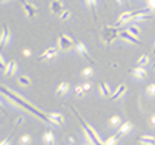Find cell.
Wrapping results in <instances>:
<instances>
[{"mask_svg": "<svg viewBox=\"0 0 155 145\" xmlns=\"http://www.w3.org/2000/svg\"><path fill=\"white\" fill-rule=\"evenodd\" d=\"M31 142V135H23L22 138H20V144L22 145H28Z\"/></svg>", "mask_w": 155, "mask_h": 145, "instance_id": "obj_24", "label": "cell"}, {"mask_svg": "<svg viewBox=\"0 0 155 145\" xmlns=\"http://www.w3.org/2000/svg\"><path fill=\"white\" fill-rule=\"evenodd\" d=\"M149 124L152 125V126H155V115L152 117H149Z\"/></svg>", "mask_w": 155, "mask_h": 145, "instance_id": "obj_36", "label": "cell"}, {"mask_svg": "<svg viewBox=\"0 0 155 145\" xmlns=\"http://www.w3.org/2000/svg\"><path fill=\"white\" fill-rule=\"evenodd\" d=\"M48 116L51 117V120L54 122V125H64V122H65V119H64V116L61 115V113H48Z\"/></svg>", "mask_w": 155, "mask_h": 145, "instance_id": "obj_10", "label": "cell"}, {"mask_svg": "<svg viewBox=\"0 0 155 145\" xmlns=\"http://www.w3.org/2000/svg\"><path fill=\"white\" fill-rule=\"evenodd\" d=\"M125 91H126V86H125V84H120V86L116 89L115 93L110 96V100H116V99H119V97H120L122 94L125 93Z\"/></svg>", "mask_w": 155, "mask_h": 145, "instance_id": "obj_12", "label": "cell"}, {"mask_svg": "<svg viewBox=\"0 0 155 145\" xmlns=\"http://www.w3.org/2000/svg\"><path fill=\"white\" fill-rule=\"evenodd\" d=\"M68 90H70V83H67V81H62V83L57 87V94H58V96H61V94H65V93H68Z\"/></svg>", "mask_w": 155, "mask_h": 145, "instance_id": "obj_13", "label": "cell"}, {"mask_svg": "<svg viewBox=\"0 0 155 145\" xmlns=\"http://www.w3.org/2000/svg\"><path fill=\"white\" fill-rule=\"evenodd\" d=\"M119 138H120V135L116 132V135H113V137H110L109 139L104 141V145H116L117 144V141H119Z\"/></svg>", "mask_w": 155, "mask_h": 145, "instance_id": "obj_20", "label": "cell"}, {"mask_svg": "<svg viewBox=\"0 0 155 145\" xmlns=\"http://www.w3.org/2000/svg\"><path fill=\"white\" fill-rule=\"evenodd\" d=\"M75 51L80 54V55H83L84 58H87V60H90L91 61V58H90V55H88V51L87 48H86V45L83 44V42H78V44H75Z\"/></svg>", "mask_w": 155, "mask_h": 145, "instance_id": "obj_8", "label": "cell"}, {"mask_svg": "<svg viewBox=\"0 0 155 145\" xmlns=\"http://www.w3.org/2000/svg\"><path fill=\"white\" fill-rule=\"evenodd\" d=\"M74 112L77 113V117H78L80 124L83 125V129H84V132H86V135H87V139L90 141V144H91V145H104L103 142H101L100 137H99V133L94 131V128H93V126H90L88 124H86V122H84V119L80 116V113L75 110V109H74Z\"/></svg>", "mask_w": 155, "mask_h": 145, "instance_id": "obj_2", "label": "cell"}, {"mask_svg": "<svg viewBox=\"0 0 155 145\" xmlns=\"http://www.w3.org/2000/svg\"><path fill=\"white\" fill-rule=\"evenodd\" d=\"M149 62V57L148 55H142L139 60H138V67H143Z\"/></svg>", "mask_w": 155, "mask_h": 145, "instance_id": "obj_22", "label": "cell"}, {"mask_svg": "<svg viewBox=\"0 0 155 145\" xmlns=\"http://www.w3.org/2000/svg\"><path fill=\"white\" fill-rule=\"evenodd\" d=\"M147 70L142 68V67H136L135 70H134V76L136 77V78H139V80H143L145 77H147Z\"/></svg>", "mask_w": 155, "mask_h": 145, "instance_id": "obj_14", "label": "cell"}, {"mask_svg": "<svg viewBox=\"0 0 155 145\" xmlns=\"http://www.w3.org/2000/svg\"><path fill=\"white\" fill-rule=\"evenodd\" d=\"M154 52H155V47H154Z\"/></svg>", "mask_w": 155, "mask_h": 145, "instance_id": "obj_38", "label": "cell"}, {"mask_svg": "<svg viewBox=\"0 0 155 145\" xmlns=\"http://www.w3.org/2000/svg\"><path fill=\"white\" fill-rule=\"evenodd\" d=\"M2 145H10V137L6 139H3V141H2Z\"/></svg>", "mask_w": 155, "mask_h": 145, "instance_id": "obj_35", "label": "cell"}, {"mask_svg": "<svg viewBox=\"0 0 155 145\" xmlns=\"http://www.w3.org/2000/svg\"><path fill=\"white\" fill-rule=\"evenodd\" d=\"M91 76H93V68L91 67H87V68L83 70V77L84 78H88V77H91Z\"/></svg>", "mask_w": 155, "mask_h": 145, "instance_id": "obj_23", "label": "cell"}, {"mask_svg": "<svg viewBox=\"0 0 155 145\" xmlns=\"http://www.w3.org/2000/svg\"><path fill=\"white\" fill-rule=\"evenodd\" d=\"M83 87H84V90H86V91H88V90L91 89V83H90V81H86Z\"/></svg>", "mask_w": 155, "mask_h": 145, "instance_id": "obj_32", "label": "cell"}, {"mask_svg": "<svg viewBox=\"0 0 155 145\" xmlns=\"http://www.w3.org/2000/svg\"><path fill=\"white\" fill-rule=\"evenodd\" d=\"M2 26H3V32H2L0 42H2V45H6V42L9 41V29H7V25H6V23H3Z\"/></svg>", "mask_w": 155, "mask_h": 145, "instance_id": "obj_16", "label": "cell"}, {"mask_svg": "<svg viewBox=\"0 0 155 145\" xmlns=\"http://www.w3.org/2000/svg\"><path fill=\"white\" fill-rule=\"evenodd\" d=\"M147 91H148L149 96H155V84H149Z\"/></svg>", "mask_w": 155, "mask_h": 145, "instance_id": "obj_29", "label": "cell"}, {"mask_svg": "<svg viewBox=\"0 0 155 145\" xmlns=\"http://www.w3.org/2000/svg\"><path fill=\"white\" fill-rule=\"evenodd\" d=\"M23 55H25V57H31V49H29V48L23 49Z\"/></svg>", "mask_w": 155, "mask_h": 145, "instance_id": "obj_34", "label": "cell"}, {"mask_svg": "<svg viewBox=\"0 0 155 145\" xmlns=\"http://www.w3.org/2000/svg\"><path fill=\"white\" fill-rule=\"evenodd\" d=\"M2 2H3V3H6V2H9V0H2Z\"/></svg>", "mask_w": 155, "mask_h": 145, "instance_id": "obj_37", "label": "cell"}, {"mask_svg": "<svg viewBox=\"0 0 155 145\" xmlns=\"http://www.w3.org/2000/svg\"><path fill=\"white\" fill-rule=\"evenodd\" d=\"M103 35H104V41L107 42V44H110L112 41L116 39V36H117V29H116V26H107V28H104Z\"/></svg>", "mask_w": 155, "mask_h": 145, "instance_id": "obj_3", "label": "cell"}, {"mask_svg": "<svg viewBox=\"0 0 155 145\" xmlns=\"http://www.w3.org/2000/svg\"><path fill=\"white\" fill-rule=\"evenodd\" d=\"M119 124H120V117L119 116H113L112 119H110V125H113V126H119Z\"/></svg>", "mask_w": 155, "mask_h": 145, "instance_id": "obj_25", "label": "cell"}, {"mask_svg": "<svg viewBox=\"0 0 155 145\" xmlns=\"http://www.w3.org/2000/svg\"><path fill=\"white\" fill-rule=\"evenodd\" d=\"M58 55V48L57 47H49V48L39 57V61H44V60H51V58H54V57Z\"/></svg>", "mask_w": 155, "mask_h": 145, "instance_id": "obj_5", "label": "cell"}, {"mask_svg": "<svg viewBox=\"0 0 155 145\" xmlns=\"http://www.w3.org/2000/svg\"><path fill=\"white\" fill-rule=\"evenodd\" d=\"M138 141L139 142H142V144H145V145H155V138L154 137H139L138 138Z\"/></svg>", "mask_w": 155, "mask_h": 145, "instance_id": "obj_19", "label": "cell"}, {"mask_svg": "<svg viewBox=\"0 0 155 145\" xmlns=\"http://www.w3.org/2000/svg\"><path fill=\"white\" fill-rule=\"evenodd\" d=\"M70 16H71L70 10H64V12L61 13V19H62V21H65V19H68V18H70Z\"/></svg>", "mask_w": 155, "mask_h": 145, "instance_id": "obj_30", "label": "cell"}, {"mask_svg": "<svg viewBox=\"0 0 155 145\" xmlns=\"http://www.w3.org/2000/svg\"><path fill=\"white\" fill-rule=\"evenodd\" d=\"M148 7L155 12V0H148Z\"/></svg>", "mask_w": 155, "mask_h": 145, "instance_id": "obj_31", "label": "cell"}, {"mask_svg": "<svg viewBox=\"0 0 155 145\" xmlns=\"http://www.w3.org/2000/svg\"><path fill=\"white\" fill-rule=\"evenodd\" d=\"M18 81H19L20 86H31V78L28 76H20Z\"/></svg>", "mask_w": 155, "mask_h": 145, "instance_id": "obj_21", "label": "cell"}, {"mask_svg": "<svg viewBox=\"0 0 155 145\" xmlns=\"http://www.w3.org/2000/svg\"><path fill=\"white\" fill-rule=\"evenodd\" d=\"M73 47V39L67 36V35H61L60 36V48L64 49V51H67Z\"/></svg>", "mask_w": 155, "mask_h": 145, "instance_id": "obj_7", "label": "cell"}, {"mask_svg": "<svg viewBox=\"0 0 155 145\" xmlns=\"http://www.w3.org/2000/svg\"><path fill=\"white\" fill-rule=\"evenodd\" d=\"M84 93H86V90H84L83 86H77V87H75V94H77V96H83Z\"/></svg>", "mask_w": 155, "mask_h": 145, "instance_id": "obj_27", "label": "cell"}, {"mask_svg": "<svg viewBox=\"0 0 155 145\" xmlns=\"http://www.w3.org/2000/svg\"><path fill=\"white\" fill-rule=\"evenodd\" d=\"M130 129H132V124H130V122H126V124H122L120 125V128H119V131H117V133H119V135H125V133H128L129 131H130Z\"/></svg>", "mask_w": 155, "mask_h": 145, "instance_id": "obj_18", "label": "cell"}, {"mask_svg": "<svg viewBox=\"0 0 155 145\" xmlns=\"http://www.w3.org/2000/svg\"><path fill=\"white\" fill-rule=\"evenodd\" d=\"M99 89H100V93L103 94V96H106V97H110V96H112V94H110V87H109L107 83L101 81L100 86H99Z\"/></svg>", "mask_w": 155, "mask_h": 145, "instance_id": "obj_17", "label": "cell"}, {"mask_svg": "<svg viewBox=\"0 0 155 145\" xmlns=\"http://www.w3.org/2000/svg\"><path fill=\"white\" fill-rule=\"evenodd\" d=\"M87 3L91 6V10L94 13V18H96V6H97V0H87Z\"/></svg>", "mask_w": 155, "mask_h": 145, "instance_id": "obj_26", "label": "cell"}, {"mask_svg": "<svg viewBox=\"0 0 155 145\" xmlns=\"http://www.w3.org/2000/svg\"><path fill=\"white\" fill-rule=\"evenodd\" d=\"M22 6L25 7V12H26V15L29 16V18H34V16L38 15V9H36V6L31 5V3H28L26 0H22Z\"/></svg>", "mask_w": 155, "mask_h": 145, "instance_id": "obj_6", "label": "cell"}, {"mask_svg": "<svg viewBox=\"0 0 155 145\" xmlns=\"http://www.w3.org/2000/svg\"><path fill=\"white\" fill-rule=\"evenodd\" d=\"M51 12L54 15H61L64 12V7H62L60 0H54V2L51 3Z\"/></svg>", "mask_w": 155, "mask_h": 145, "instance_id": "obj_9", "label": "cell"}, {"mask_svg": "<svg viewBox=\"0 0 155 145\" xmlns=\"http://www.w3.org/2000/svg\"><path fill=\"white\" fill-rule=\"evenodd\" d=\"M128 31H129V32H130L132 35H135V36H138V34L141 32V29L138 28V26H130V28H129Z\"/></svg>", "mask_w": 155, "mask_h": 145, "instance_id": "obj_28", "label": "cell"}, {"mask_svg": "<svg viewBox=\"0 0 155 145\" xmlns=\"http://www.w3.org/2000/svg\"><path fill=\"white\" fill-rule=\"evenodd\" d=\"M2 91H3V94H5V96H9L10 99H13V100H15V102H16L18 104H20V106H23V107H25V109H28V110L31 112V113H34V115H36V116L39 117L41 120H45V122H47L48 125H54V122L51 120V117L48 116V115H45V113H42V112H41L39 109H36V107H34L32 104H29V103L26 102V100H23V99H22V97H19L18 94H15V93H12V91H9V90H7L6 87H5V86L2 87Z\"/></svg>", "mask_w": 155, "mask_h": 145, "instance_id": "obj_1", "label": "cell"}, {"mask_svg": "<svg viewBox=\"0 0 155 145\" xmlns=\"http://www.w3.org/2000/svg\"><path fill=\"white\" fill-rule=\"evenodd\" d=\"M0 65H2V68H5L7 65L6 61H5V58H3V55H0Z\"/></svg>", "mask_w": 155, "mask_h": 145, "instance_id": "obj_33", "label": "cell"}, {"mask_svg": "<svg viewBox=\"0 0 155 145\" xmlns=\"http://www.w3.org/2000/svg\"><path fill=\"white\" fill-rule=\"evenodd\" d=\"M16 67H18V62L12 60V61L7 62V65L5 67V74H13L15 71H16Z\"/></svg>", "mask_w": 155, "mask_h": 145, "instance_id": "obj_11", "label": "cell"}, {"mask_svg": "<svg viewBox=\"0 0 155 145\" xmlns=\"http://www.w3.org/2000/svg\"><path fill=\"white\" fill-rule=\"evenodd\" d=\"M44 142L47 145H55V137L51 131H48L47 133H44Z\"/></svg>", "mask_w": 155, "mask_h": 145, "instance_id": "obj_15", "label": "cell"}, {"mask_svg": "<svg viewBox=\"0 0 155 145\" xmlns=\"http://www.w3.org/2000/svg\"><path fill=\"white\" fill-rule=\"evenodd\" d=\"M119 36L123 38L125 41H129V42H132V44H136V45H141V41L138 39V36L132 35L129 31H120V32H119Z\"/></svg>", "mask_w": 155, "mask_h": 145, "instance_id": "obj_4", "label": "cell"}]
</instances>
